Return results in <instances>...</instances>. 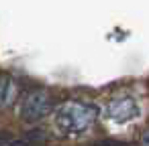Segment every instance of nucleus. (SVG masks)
I'll return each instance as SVG.
<instances>
[{
	"instance_id": "f257e3e1",
	"label": "nucleus",
	"mask_w": 149,
	"mask_h": 146,
	"mask_svg": "<svg viewBox=\"0 0 149 146\" xmlns=\"http://www.w3.org/2000/svg\"><path fill=\"white\" fill-rule=\"evenodd\" d=\"M53 128L63 138H78L88 134L100 116V108L84 97H68L63 101H57L51 112Z\"/></svg>"
},
{
	"instance_id": "f03ea898",
	"label": "nucleus",
	"mask_w": 149,
	"mask_h": 146,
	"mask_svg": "<svg viewBox=\"0 0 149 146\" xmlns=\"http://www.w3.org/2000/svg\"><path fill=\"white\" fill-rule=\"evenodd\" d=\"M57 99L55 93L47 87H31L19 99V118L25 124H39L49 118Z\"/></svg>"
},
{
	"instance_id": "7ed1b4c3",
	"label": "nucleus",
	"mask_w": 149,
	"mask_h": 146,
	"mask_svg": "<svg viewBox=\"0 0 149 146\" xmlns=\"http://www.w3.org/2000/svg\"><path fill=\"white\" fill-rule=\"evenodd\" d=\"M104 116L116 126L137 122L143 116V101L133 91H116L106 99Z\"/></svg>"
},
{
	"instance_id": "20e7f679",
	"label": "nucleus",
	"mask_w": 149,
	"mask_h": 146,
	"mask_svg": "<svg viewBox=\"0 0 149 146\" xmlns=\"http://www.w3.org/2000/svg\"><path fill=\"white\" fill-rule=\"evenodd\" d=\"M17 99V83L10 75L0 73V110L8 108Z\"/></svg>"
},
{
	"instance_id": "39448f33",
	"label": "nucleus",
	"mask_w": 149,
	"mask_h": 146,
	"mask_svg": "<svg viewBox=\"0 0 149 146\" xmlns=\"http://www.w3.org/2000/svg\"><path fill=\"white\" fill-rule=\"evenodd\" d=\"M15 140H10V136L6 132H0V146H13Z\"/></svg>"
}]
</instances>
